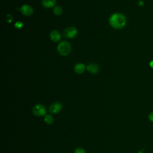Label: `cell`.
<instances>
[{
    "mask_svg": "<svg viewBox=\"0 0 153 153\" xmlns=\"http://www.w3.org/2000/svg\"><path fill=\"white\" fill-rule=\"evenodd\" d=\"M109 22L112 27L120 29L125 27L127 23V19L124 14L117 13L110 16Z\"/></svg>",
    "mask_w": 153,
    "mask_h": 153,
    "instance_id": "6da1fadb",
    "label": "cell"
},
{
    "mask_svg": "<svg viewBox=\"0 0 153 153\" xmlns=\"http://www.w3.org/2000/svg\"><path fill=\"white\" fill-rule=\"evenodd\" d=\"M57 51L60 55L67 56L71 51V44L67 41H62L57 46Z\"/></svg>",
    "mask_w": 153,
    "mask_h": 153,
    "instance_id": "7a4b0ae2",
    "label": "cell"
},
{
    "mask_svg": "<svg viewBox=\"0 0 153 153\" xmlns=\"http://www.w3.org/2000/svg\"><path fill=\"white\" fill-rule=\"evenodd\" d=\"M32 112L35 115L38 117L45 115L46 108L42 104H37L32 108Z\"/></svg>",
    "mask_w": 153,
    "mask_h": 153,
    "instance_id": "3957f363",
    "label": "cell"
},
{
    "mask_svg": "<svg viewBox=\"0 0 153 153\" xmlns=\"http://www.w3.org/2000/svg\"><path fill=\"white\" fill-rule=\"evenodd\" d=\"M78 31L76 28L74 26H69L66 28L63 31V35L67 38H73L77 35Z\"/></svg>",
    "mask_w": 153,
    "mask_h": 153,
    "instance_id": "277c9868",
    "label": "cell"
},
{
    "mask_svg": "<svg viewBox=\"0 0 153 153\" xmlns=\"http://www.w3.org/2000/svg\"><path fill=\"white\" fill-rule=\"evenodd\" d=\"M20 11L22 13V14L26 16H30L33 14V9L32 7V6L27 4H25L21 7Z\"/></svg>",
    "mask_w": 153,
    "mask_h": 153,
    "instance_id": "5b68a950",
    "label": "cell"
},
{
    "mask_svg": "<svg viewBox=\"0 0 153 153\" xmlns=\"http://www.w3.org/2000/svg\"><path fill=\"white\" fill-rule=\"evenodd\" d=\"M62 108V105L60 102H55L51 104L49 107V111L51 114H57L59 112Z\"/></svg>",
    "mask_w": 153,
    "mask_h": 153,
    "instance_id": "8992f818",
    "label": "cell"
},
{
    "mask_svg": "<svg viewBox=\"0 0 153 153\" xmlns=\"http://www.w3.org/2000/svg\"><path fill=\"white\" fill-rule=\"evenodd\" d=\"M50 38L53 42H58L61 39V35L59 31L56 30H52L50 33Z\"/></svg>",
    "mask_w": 153,
    "mask_h": 153,
    "instance_id": "52a82bcc",
    "label": "cell"
},
{
    "mask_svg": "<svg viewBox=\"0 0 153 153\" xmlns=\"http://www.w3.org/2000/svg\"><path fill=\"white\" fill-rule=\"evenodd\" d=\"M87 70L91 74H95L96 73H97V72L99 71V66L96 63H90L89 65H88L86 67Z\"/></svg>",
    "mask_w": 153,
    "mask_h": 153,
    "instance_id": "ba28073f",
    "label": "cell"
},
{
    "mask_svg": "<svg viewBox=\"0 0 153 153\" xmlns=\"http://www.w3.org/2000/svg\"><path fill=\"white\" fill-rule=\"evenodd\" d=\"M85 66L81 63H77L74 66V71L76 74H81L83 73L85 70Z\"/></svg>",
    "mask_w": 153,
    "mask_h": 153,
    "instance_id": "9c48e42d",
    "label": "cell"
},
{
    "mask_svg": "<svg viewBox=\"0 0 153 153\" xmlns=\"http://www.w3.org/2000/svg\"><path fill=\"white\" fill-rule=\"evenodd\" d=\"M56 4V0H42V5L44 8H50L54 6Z\"/></svg>",
    "mask_w": 153,
    "mask_h": 153,
    "instance_id": "30bf717a",
    "label": "cell"
},
{
    "mask_svg": "<svg viewBox=\"0 0 153 153\" xmlns=\"http://www.w3.org/2000/svg\"><path fill=\"white\" fill-rule=\"evenodd\" d=\"M53 13L56 16H60L63 13V9L60 5H56L54 6L53 9Z\"/></svg>",
    "mask_w": 153,
    "mask_h": 153,
    "instance_id": "8fae6325",
    "label": "cell"
},
{
    "mask_svg": "<svg viewBox=\"0 0 153 153\" xmlns=\"http://www.w3.org/2000/svg\"><path fill=\"white\" fill-rule=\"evenodd\" d=\"M44 121H45V122L47 124H51V123L53 122V121H54L53 117L51 115H45V117H44Z\"/></svg>",
    "mask_w": 153,
    "mask_h": 153,
    "instance_id": "7c38bea8",
    "label": "cell"
},
{
    "mask_svg": "<svg viewBox=\"0 0 153 153\" xmlns=\"http://www.w3.org/2000/svg\"><path fill=\"white\" fill-rule=\"evenodd\" d=\"M14 26H15V27H16L17 29H20V28H22L23 27V23L22 22H17L15 23Z\"/></svg>",
    "mask_w": 153,
    "mask_h": 153,
    "instance_id": "4fadbf2b",
    "label": "cell"
},
{
    "mask_svg": "<svg viewBox=\"0 0 153 153\" xmlns=\"http://www.w3.org/2000/svg\"><path fill=\"white\" fill-rule=\"evenodd\" d=\"M74 153H86L84 149L81 148H78L75 150Z\"/></svg>",
    "mask_w": 153,
    "mask_h": 153,
    "instance_id": "5bb4252c",
    "label": "cell"
},
{
    "mask_svg": "<svg viewBox=\"0 0 153 153\" xmlns=\"http://www.w3.org/2000/svg\"><path fill=\"white\" fill-rule=\"evenodd\" d=\"M148 118L149 120V121L153 122V112H151L148 115Z\"/></svg>",
    "mask_w": 153,
    "mask_h": 153,
    "instance_id": "9a60e30c",
    "label": "cell"
},
{
    "mask_svg": "<svg viewBox=\"0 0 153 153\" xmlns=\"http://www.w3.org/2000/svg\"><path fill=\"white\" fill-rule=\"evenodd\" d=\"M8 19V20H7L8 22H11V21H12V20H13V17H12V16L11 15H10V14H8L7 16V18H6V19Z\"/></svg>",
    "mask_w": 153,
    "mask_h": 153,
    "instance_id": "2e32d148",
    "label": "cell"
},
{
    "mask_svg": "<svg viewBox=\"0 0 153 153\" xmlns=\"http://www.w3.org/2000/svg\"><path fill=\"white\" fill-rule=\"evenodd\" d=\"M149 66H150V67H151L152 68H153V60L151 61V62H149Z\"/></svg>",
    "mask_w": 153,
    "mask_h": 153,
    "instance_id": "e0dca14e",
    "label": "cell"
},
{
    "mask_svg": "<svg viewBox=\"0 0 153 153\" xmlns=\"http://www.w3.org/2000/svg\"><path fill=\"white\" fill-rule=\"evenodd\" d=\"M138 4H139V5H140V6H143V1H140L139 2Z\"/></svg>",
    "mask_w": 153,
    "mask_h": 153,
    "instance_id": "ac0fdd59",
    "label": "cell"
}]
</instances>
